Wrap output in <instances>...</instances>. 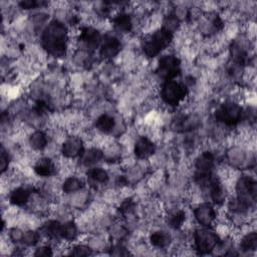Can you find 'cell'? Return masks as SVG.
Segmentation results:
<instances>
[{
    "label": "cell",
    "instance_id": "14",
    "mask_svg": "<svg viewBox=\"0 0 257 257\" xmlns=\"http://www.w3.org/2000/svg\"><path fill=\"white\" fill-rule=\"evenodd\" d=\"M31 193L28 189L24 188V187H19L14 189L9 196V201L12 205L14 206H24L26 203H28L30 199Z\"/></svg>",
    "mask_w": 257,
    "mask_h": 257
},
{
    "label": "cell",
    "instance_id": "27",
    "mask_svg": "<svg viewBox=\"0 0 257 257\" xmlns=\"http://www.w3.org/2000/svg\"><path fill=\"white\" fill-rule=\"evenodd\" d=\"M38 240H39V234L37 232L32 230H28L25 232L23 238L24 244L27 246H34L38 242Z\"/></svg>",
    "mask_w": 257,
    "mask_h": 257
},
{
    "label": "cell",
    "instance_id": "18",
    "mask_svg": "<svg viewBox=\"0 0 257 257\" xmlns=\"http://www.w3.org/2000/svg\"><path fill=\"white\" fill-rule=\"evenodd\" d=\"M170 241L171 237L169 233L162 230L155 231L150 236V242L156 248H165L170 244Z\"/></svg>",
    "mask_w": 257,
    "mask_h": 257
},
{
    "label": "cell",
    "instance_id": "28",
    "mask_svg": "<svg viewBox=\"0 0 257 257\" xmlns=\"http://www.w3.org/2000/svg\"><path fill=\"white\" fill-rule=\"evenodd\" d=\"M24 234L25 232L19 229V228H13L10 230V233H9V238L13 241V242H20L23 241V238H24Z\"/></svg>",
    "mask_w": 257,
    "mask_h": 257
},
{
    "label": "cell",
    "instance_id": "24",
    "mask_svg": "<svg viewBox=\"0 0 257 257\" xmlns=\"http://www.w3.org/2000/svg\"><path fill=\"white\" fill-rule=\"evenodd\" d=\"M186 220V214L183 210H176L169 216L168 224L174 229H179L183 226Z\"/></svg>",
    "mask_w": 257,
    "mask_h": 257
},
{
    "label": "cell",
    "instance_id": "3",
    "mask_svg": "<svg viewBox=\"0 0 257 257\" xmlns=\"http://www.w3.org/2000/svg\"><path fill=\"white\" fill-rule=\"evenodd\" d=\"M187 96V88L184 84L174 80H166L161 90V98L166 104L178 105Z\"/></svg>",
    "mask_w": 257,
    "mask_h": 257
},
{
    "label": "cell",
    "instance_id": "23",
    "mask_svg": "<svg viewBox=\"0 0 257 257\" xmlns=\"http://www.w3.org/2000/svg\"><path fill=\"white\" fill-rule=\"evenodd\" d=\"M77 236V227L72 222H66L61 225V238L67 241H73Z\"/></svg>",
    "mask_w": 257,
    "mask_h": 257
},
{
    "label": "cell",
    "instance_id": "29",
    "mask_svg": "<svg viewBox=\"0 0 257 257\" xmlns=\"http://www.w3.org/2000/svg\"><path fill=\"white\" fill-rule=\"evenodd\" d=\"M72 254L74 255H80V256H83V255H89L91 254V250L89 247L84 246V245H78V246H76L75 247V250L72 252Z\"/></svg>",
    "mask_w": 257,
    "mask_h": 257
},
{
    "label": "cell",
    "instance_id": "16",
    "mask_svg": "<svg viewBox=\"0 0 257 257\" xmlns=\"http://www.w3.org/2000/svg\"><path fill=\"white\" fill-rule=\"evenodd\" d=\"M96 127L99 132L103 133V134H108V133L113 132V130L116 127V121L112 116L108 114H103L98 118L96 122Z\"/></svg>",
    "mask_w": 257,
    "mask_h": 257
},
{
    "label": "cell",
    "instance_id": "15",
    "mask_svg": "<svg viewBox=\"0 0 257 257\" xmlns=\"http://www.w3.org/2000/svg\"><path fill=\"white\" fill-rule=\"evenodd\" d=\"M214 166V156L211 152L202 153L196 160V173H211Z\"/></svg>",
    "mask_w": 257,
    "mask_h": 257
},
{
    "label": "cell",
    "instance_id": "17",
    "mask_svg": "<svg viewBox=\"0 0 257 257\" xmlns=\"http://www.w3.org/2000/svg\"><path fill=\"white\" fill-rule=\"evenodd\" d=\"M81 158H82V164L84 166L91 167V166L98 164L103 158V153L101 151L100 149L93 148V149H90L87 152H83L81 155Z\"/></svg>",
    "mask_w": 257,
    "mask_h": 257
},
{
    "label": "cell",
    "instance_id": "7",
    "mask_svg": "<svg viewBox=\"0 0 257 257\" xmlns=\"http://www.w3.org/2000/svg\"><path fill=\"white\" fill-rule=\"evenodd\" d=\"M158 72L165 80H171L179 75L180 60L173 54L163 55L159 60Z\"/></svg>",
    "mask_w": 257,
    "mask_h": 257
},
{
    "label": "cell",
    "instance_id": "13",
    "mask_svg": "<svg viewBox=\"0 0 257 257\" xmlns=\"http://www.w3.org/2000/svg\"><path fill=\"white\" fill-rule=\"evenodd\" d=\"M33 170L40 177H51L56 174V165L50 158H41L35 163Z\"/></svg>",
    "mask_w": 257,
    "mask_h": 257
},
{
    "label": "cell",
    "instance_id": "5",
    "mask_svg": "<svg viewBox=\"0 0 257 257\" xmlns=\"http://www.w3.org/2000/svg\"><path fill=\"white\" fill-rule=\"evenodd\" d=\"M218 235L207 228H200L195 231L194 243L195 248L200 253H208L215 249L218 245Z\"/></svg>",
    "mask_w": 257,
    "mask_h": 257
},
{
    "label": "cell",
    "instance_id": "21",
    "mask_svg": "<svg viewBox=\"0 0 257 257\" xmlns=\"http://www.w3.org/2000/svg\"><path fill=\"white\" fill-rule=\"evenodd\" d=\"M114 24L115 26L120 30V31H125L128 32L132 29L133 23L130 15L127 13H119L115 18H114Z\"/></svg>",
    "mask_w": 257,
    "mask_h": 257
},
{
    "label": "cell",
    "instance_id": "11",
    "mask_svg": "<svg viewBox=\"0 0 257 257\" xmlns=\"http://www.w3.org/2000/svg\"><path fill=\"white\" fill-rule=\"evenodd\" d=\"M134 152L139 159H148L155 152V146L153 142L147 137H141L137 140L134 148Z\"/></svg>",
    "mask_w": 257,
    "mask_h": 257
},
{
    "label": "cell",
    "instance_id": "9",
    "mask_svg": "<svg viewBox=\"0 0 257 257\" xmlns=\"http://www.w3.org/2000/svg\"><path fill=\"white\" fill-rule=\"evenodd\" d=\"M195 218L198 223L204 227H208L213 224L216 219L215 210L210 204H201L195 209Z\"/></svg>",
    "mask_w": 257,
    "mask_h": 257
},
{
    "label": "cell",
    "instance_id": "30",
    "mask_svg": "<svg viewBox=\"0 0 257 257\" xmlns=\"http://www.w3.org/2000/svg\"><path fill=\"white\" fill-rule=\"evenodd\" d=\"M34 255H36V256H51V255H52V249L49 246H42V247L36 249Z\"/></svg>",
    "mask_w": 257,
    "mask_h": 257
},
{
    "label": "cell",
    "instance_id": "8",
    "mask_svg": "<svg viewBox=\"0 0 257 257\" xmlns=\"http://www.w3.org/2000/svg\"><path fill=\"white\" fill-rule=\"evenodd\" d=\"M61 152L64 157L71 159L81 156L84 152L82 139L78 137H69L62 144Z\"/></svg>",
    "mask_w": 257,
    "mask_h": 257
},
{
    "label": "cell",
    "instance_id": "26",
    "mask_svg": "<svg viewBox=\"0 0 257 257\" xmlns=\"http://www.w3.org/2000/svg\"><path fill=\"white\" fill-rule=\"evenodd\" d=\"M257 247V235L255 231L248 233L242 238L240 248L243 251H254Z\"/></svg>",
    "mask_w": 257,
    "mask_h": 257
},
{
    "label": "cell",
    "instance_id": "22",
    "mask_svg": "<svg viewBox=\"0 0 257 257\" xmlns=\"http://www.w3.org/2000/svg\"><path fill=\"white\" fill-rule=\"evenodd\" d=\"M82 181L77 177H69L62 184V191L67 194H73L80 191L82 188Z\"/></svg>",
    "mask_w": 257,
    "mask_h": 257
},
{
    "label": "cell",
    "instance_id": "32",
    "mask_svg": "<svg viewBox=\"0 0 257 257\" xmlns=\"http://www.w3.org/2000/svg\"><path fill=\"white\" fill-rule=\"evenodd\" d=\"M38 3L35 1H32V0H26V1H23L20 2V6L21 8L24 9H33L35 7H37Z\"/></svg>",
    "mask_w": 257,
    "mask_h": 257
},
{
    "label": "cell",
    "instance_id": "6",
    "mask_svg": "<svg viewBox=\"0 0 257 257\" xmlns=\"http://www.w3.org/2000/svg\"><path fill=\"white\" fill-rule=\"evenodd\" d=\"M236 192L237 198L246 204L248 207L251 206L253 202L256 200V192L257 186L253 177L250 176H242L236 182Z\"/></svg>",
    "mask_w": 257,
    "mask_h": 257
},
{
    "label": "cell",
    "instance_id": "20",
    "mask_svg": "<svg viewBox=\"0 0 257 257\" xmlns=\"http://www.w3.org/2000/svg\"><path fill=\"white\" fill-rule=\"evenodd\" d=\"M48 143L49 140L47 135L41 131H36L29 137V144L35 151H42V150L47 148Z\"/></svg>",
    "mask_w": 257,
    "mask_h": 257
},
{
    "label": "cell",
    "instance_id": "2",
    "mask_svg": "<svg viewBox=\"0 0 257 257\" xmlns=\"http://www.w3.org/2000/svg\"><path fill=\"white\" fill-rule=\"evenodd\" d=\"M172 39L173 33L167 31L164 28L156 30L144 42L143 50L145 54L149 57H155L169 47V45L172 42Z\"/></svg>",
    "mask_w": 257,
    "mask_h": 257
},
{
    "label": "cell",
    "instance_id": "12",
    "mask_svg": "<svg viewBox=\"0 0 257 257\" xmlns=\"http://www.w3.org/2000/svg\"><path fill=\"white\" fill-rule=\"evenodd\" d=\"M78 39L88 49L94 50L97 49L100 45L101 35L99 31L93 27H84L80 30Z\"/></svg>",
    "mask_w": 257,
    "mask_h": 257
},
{
    "label": "cell",
    "instance_id": "4",
    "mask_svg": "<svg viewBox=\"0 0 257 257\" xmlns=\"http://www.w3.org/2000/svg\"><path fill=\"white\" fill-rule=\"evenodd\" d=\"M215 118L226 126H235L241 121L242 108L235 102H226L217 109Z\"/></svg>",
    "mask_w": 257,
    "mask_h": 257
},
{
    "label": "cell",
    "instance_id": "25",
    "mask_svg": "<svg viewBox=\"0 0 257 257\" xmlns=\"http://www.w3.org/2000/svg\"><path fill=\"white\" fill-rule=\"evenodd\" d=\"M61 225L58 221H50L44 226V232L50 238L61 237Z\"/></svg>",
    "mask_w": 257,
    "mask_h": 257
},
{
    "label": "cell",
    "instance_id": "19",
    "mask_svg": "<svg viewBox=\"0 0 257 257\" xmlns=\"http://www.w3.org/2000/svg\"><path fill=\"white\" fill-rule=\"evenodd\" d=\"M89 179L96 184H106L109 181V174L106 171L100 167L91 168L88 172Z\"/></svg>",
    "mask_w": 257,
    "mask_h": 257
},
{
    "label": "cell",
    "instance_id": "31",
    "mask_svg": "<svg viewBox=\"0 0 257 257\" xmlns=\"http://www.w3.org/2000/svg\"><path fill=\"white\" fill-rule=\"evenodd\" d=\"M8 164H9L8 153H6L4 148H2V151H1V170H2L3 173L5 172V170L8 168Z\"/></svg>",
    "mask_w": 257,
    "mask_h": 257
},
{
    "label": "cell",
    "instance_id": "10",
    "mask_svg": "<svg viewBox=\"0 0 257 257\" xmlns=\"http://www.w3.org/2000/svg\"><path fill=\"white\" fill-rule=\"evenodd\" d=\"M121 51V42L115 36H106L101 47L100 54L103 58L115 57Z\"/></svg>",
    "mask_w": 257,
    "mask_h": 257
},
{
    "label": "cell",
    "instance_id": "1",
    "mask_svg": "<svg viewBox=\"0 0 257 257\" xmlns=\"http://www.w3.org/2000/svg\"><path fill=\"white\" fill-rule=\"evenodd\" d=\"M42 47L53 56H62L69 46V32L67 27L57 20L51 23L42 33Z\"/></svg>",
    "mask_w": 257,
    "mask_h": 257
}]
</instances>
